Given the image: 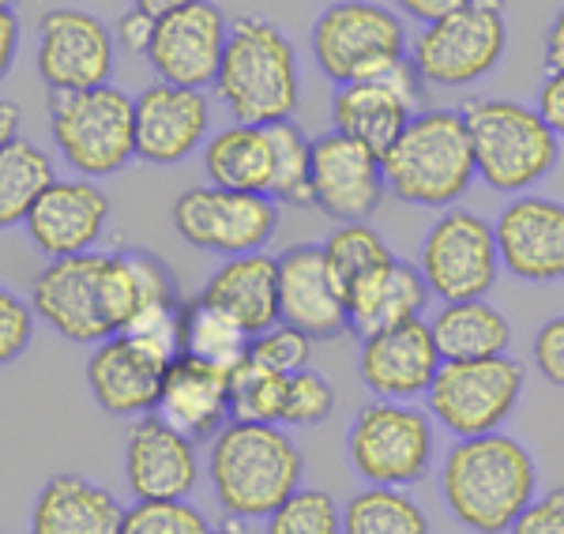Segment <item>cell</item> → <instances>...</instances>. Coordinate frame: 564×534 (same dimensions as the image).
Instances as JSON below:
<instances>
[{
    "mask_svg": "<svg viewBox=\"0 0 564 534\" xmlns=\"http://www.w3.org/2000/svg\"><path fill=\"white\" fill-rule=\"evenodd\" d=\"M185 4H193V0H132V8H140V12H148V15H166Z\"/></svg>",
    "mask_w": 564,
    "mask_h": 534,
    "instance_id": "f907efd6",
    "label": "cell"
},
{
    "mask_svg": "<svg viewBox=\"0 0 564 534\" xmlns=\"http://www.w3.org/2000/svg\"><path fill=\"white\" fill-rule=\"evenodd\" d=\"M430 302H433V294H430V286H425L417 264H406V260H399V257L391 260V264L377 268L372 275H366L361 283H354L347 294H343L350 331H358V335L425 316Z\"/></svg>",
    "mask_w": 564,
    "mask_h": 534,
    "instance_id": "83f0119b",
    "label": "cell"
},
{
    "mask_svg": "<svg viewBox=\"0 0 564 534\" xmlns=\"http://www.w3.org/2000/svg\"><path fill=\"white\" fill-rule=\"evenodd\" d=\"M275 148V174H271V200L279 207H313V135L297 121L268 124Z\"/></svg>",
    "mask_w": 564,
    "mask_h": 534,
    "instance_id": "836d02e7",
    "label": "cell"
},
{
    "mask_svg": "<svg viewBox=\"0 0 564 534\" xmlns=\"http://www.w3.org/2000/svg\"><path fill=\"white\" fill-rule=\"evenodd\" d=\"M207 305L223 309L230 320H238L249 335H260L279 324V260L263 252L230 257L215 268L199 290Z\"/></svg>",
    "mask_w": 564,
    "mask_h": 534,
    "instance_id": "4316f807",
    "label": "cell"
},
{
    "mask_svg": "<svg viewBox=\"0 0 564 534\" xmlns=\"http://www.w3.org/2000/svg\"><path fill=\"white\" fill-rule=\"evenodd\" d=\"M275 174V148H271L268 124L230 121L215 129L204 143V177L207 185L230 188V193H271Z\"/></svg>",
    "mask_w": 564,
    "mask_h": 534,
    "instance_id": "f1b7e54d",
    "label": "cell"
},
{
    "mask_svg": "<svg viewBox=\"0 0 564 534\" xmlns=\"http://www.w3.org/2000/svg\"><path fill=\"white\" fill-rule=\"evenodd\" d=\"M109 196L98 181L87 177H57L39 196L34 211L26 215L23 230L31 246L42 252L45 260H65L95 252L98 241L109 230Z\"/></svg>",
    "mask_w": 564,
    "mask_h": 534,
    "instance_id": "7402d4cb",
    "label": "cell"
},
{
    "mask_svg": "<svg viewBox=\"0 0 564 534\" xmlns=\"http://www.w3.org/2000/svg\"><path fill=\"white\" fill-rule=\"evenodd\" d=\"M475 148V170L500 196L534 193L561 162V140L534 106L520 98L478 95L459 106Z\"/></svg>",
    "mask_w": 564,
    "mask_h": 534,
    "instance_id": "5b68a950",
    "label": "cell"
},
{
    "mask_svg": "<svg viewBox=\"0 0 564 534\" xmlns=\"http://www.w3.org/2000/svg\"><path fill=\"white\" fill-rule=\"evenodd\" d=\"M508 534H564V486L534 497Z\"/></svg>",
    "mask_w": 564,
    "mask_h": 534,
    "instance_id": "b9f144b4",
    "label": "cell"
},
{
    "mask_svg": "<svg viewBox=\"0 0 564 534\" xmlns=\"http://www.w3.org/2000/svg\"><path fill=\"white\" fill-rule=\"evenodd\" d=\"M324 260L332 268V279L339 286V294H347L354 283H361L377 268H384L395 260V252L384 241V233L369 222H339L332 233L321 241Z\"/></svg>",
    "mask_w": 564,
    "mask_h": 534,
    "instance_id": "e575fe53",
    "label": "cell"
},
{
    "mask_svg": "<svg viewBox=\"0 0 564 534\" xmlns=\"http://www.w3.org/2000/svg\"><path fill=\"white\" fill-rule=\"evenodd\" d=\"M154 20H159V15H148V12H140V8H129V12H124L121 20H117V26H113V39H117V45H121V53L148 57Z\"/></svg>",
    "mask_w": 564,
    "mask_h": 534,
    "instance_id": "ee69618b",
    "label": "cell"
},
{
    "mask_svg": "<svg viewBox=\"0 0 564 534\" xmlns=\"http://www.w3.org/2000/svg\"><path fill=\"white\" fill-rule=\"evenodd\" d=\"M215 102L245 124L294 121L302 106V57L290 34L263 15L230 20L223 65L215 76Z\"/></svg>",
    "mask_w": 564,
    "mask_h": 534,
    "instance_id": "3957f363",
    "label": "cell"
},
{
    "mask_svg": "<svg viewBox=\"0 0 564 534\" xmlns=\"http://www.w3.org/2000/svg\"><path fill=\"white\" fill-rule=\"evenodd\" d=\"M279 324L327 342L350 331L347 305L316 241H302L279 252Z\"/></svg>",
    "mask_w": 564,
    "mask_h": 534,
    "instance_id": "cb8c5ba5",
    "label": "cell"
},
{
    "mask_svg": "<svg viewBox=\"0 0 564 534\" xmlns=\"http://www.w3.org/2000/svg\"><path fill=\"white\" fill-rule=\"evenodd\" d=\"M335 384L313 366L286 377V400H282V429H313L332 418Z\"/></svg>",
    "mask_w": 564,
    "mask_h": 534,
    "instance_id": "f35d334b",
    "label": "cell"
},
{
    "mask_svg": "<svg viewBox=\"0 0 564 534\" xmlns=\"http://www.w3.org/2000/svg\"><path fill=\"white\" fill-rule=\"evenodd\" d=\"M425 87L411 57L391 65L384 76L343 84L332 95V129L366 143L384 159V151L399 140L417 110H425Z\"/></svg>",
    "mask_w": 564,
    "mask_h": 534,
    "instance_id": "5bb4252c",
    "label": "cell"
},
{
    "mask_svg": "<svg viewBox=\"0 0 564 534\" xmlns=\"http://www.w3.org/2000/svg\"><path fill=\"white\" fill-rule=\"evenodd\" d=\"M534 369L553 388H564V313L550 316L539 331H534Z\"/></svg>",
    "mask_w": 564,
    "mask_h": 534,
    "instance_id": "7bdbcfd3",
    "label": "cell"
},
{
    "mask_svg": "<svg viewBox=\"0 0 564 534\" xmlns=\"http://www.w3.org/2000/svg\"><path fill=\"white\" fill-rule=\"evenodd\" d=\"M542 53H545V72L564 68V4H561V12L550 20V26H545Z\"/></svg>",
    "mask_w": 564,
    "mask_h": 534,
    "instance_id": "c3c4849f",
    "label": "cell"
},
{
    "mask_svg": "<svg viewBox=\"0 0 564 534\" xmlns=\"http://www.w3.org/2000/svg\"><path fill=\"white\" fill-rule=\"evenodd\" d=\"M417 271H422L430 294L441 297V305L486 297L505 271L494 222L467 207L441 211L417 249Z\"/></svg>",
    "mask_w": 564,
    "mask_h": 534,
    "instance_id": "8fae6325",
    "label": "cell"
},
{
    "mask_svg": "<svg viewBox=\"0 0 564 534\" xmlns=\"http://www.w3.org/2000/svg\"><path fill=\"white\" fill-rule=\"evenodd\" d=\"M441 366H444L441 350H436L425 316L361 335L358 377L372 392V400H395V403L425 400V392H430V384L441 373Z\"/></svg>",
    "mask_w": 564,
    "mask_h": 534,
    "instance_id": "ac0fdd59",
    "label": "cell"
},
{
    "mask_svg": "<svg viewBox=\"0 0 564 534\" xmlns=\"http://www.w3.org/2000/svg\"><path fill=\"white\" fill-rule=\"evenodd\" d=\"M121 45L113 26L90 8H50L34 23V68L50 95L106 87L117 76Z\"/></svg>",
    "mask_w": 564,
    "mask_h": 534,
    "instance_id": "4fadbf2b",
    "label": "cell"
},
{
    "mask_svg": "<svg viewBox=\"0 0 564 534\" xmlns=\"http://www.w3.org/2000/svg\"><path fill=\"white\" fill-rule=\"evenodd\" d=\"M500 268L523 283H564V204L523 193L494 222Z\"/></svg>",
    "mask_w": 564,
    "mask_h": 534,
    "instance_id": "603a6c76",
    "label": "cell"
},
{
    "mask_svg": "<svg viewBox=\"0 0 564 534\" xmlns=\"http://www.w3.org/2000/svg\"><path fill=\"white\" fill-rule=\"evenodd\" d=\"M230 20L215 0H193L185 8L159 15L148 45V65L162 84L207 90L223 65Z\"/></svg>",
    "mask_w": 564,
    "mask_h": 534,
    "instance_id": "9a60e30c",
    "label": "cell"
},
{
    "mask_svg": "<svg viewBox=\"0 0 564 534\" xmlns=\"http://www.w3.org/2000/svg\"><path fill=\"white\" fill-rule=\"evenodd\" d=\"M347 459L366 486L411 490L436 459L433 414L417 403H366L347 425Z\"/></svg>",
    "mask_w": 564,
    "mask_h": 534,
    "instance_id": "ba28073f",
    "label": "cell"
},
{
    "mask_svg": "<svg viewBox=\"0 0 564 534\" xmlns=\"http://www.w3.org/2000/svg\"><path fill=\"white\" fill-rule=\"evenodd\" d=\"M154 414L166 418L185 437H193L196 445H204L234 422L230 373L199 358L177 355L166 366V377H162Z\"/></svg>",
    "mask_w": 564,
    "mask_h": 534,
    "instance_id": "d4e9b609",
    "label": "cell"
},
{
    "mask_svg": "<svg viewBox=\"0 0 564 534\" xmlns=\"http://www.w3.org/2000/svg\"><path fill=\"white\" fill-rule=\"evenodd\" d=\"M212 534H249V531L241 527V520H226V523H218Z\"/></svg>",
    "mask_w": 564,
    "mask_h": 534,
    "instance_id": "816d5d0a",
    "label": "cell"
},
{
    "mask_svg": "<svg viewBox=\"0 0 564 534\" xmlns=\"http://www.w3.org/2000/svg\"><path fill=\"white\" fill-rule=\"evenodd\" d=\"M313 347L316 339H308L305 331L290 328V324H275V328L252 335L249 342V355L252 361H260L263 369H271V373H302V369L313 366Z\"/></svg>",
    "mask_w": 564,
    "mask_h": 534,
    "instance_id": "ab89813d",
    "label": "cell"
},
{
    "mask_svg": "<svg viewBox=\"0 0 564 534\" xmlns=\"http://www.w3.org/2000/svg\"><path fill=\"white\" fill-rule=\"evenodd\" d=\"M53 181H57V166L50 151L23 135L8 143L0 151V233L23 226Z\"/></svg>",
    "mask_w": 564,
    "mask_h": 534,
    "instance_id": "4dcf8cb0",
    "label": "cell"
},
{
    "mask_svg": "<svg viewBox=\"0 0 564 534\" xmlns=\"http://www.w3.org/2000/svg\"><path fill=\"white\" fill-rule=\"evenodd\" d=\"M527 388L523 361L500 355L481 361H444L425 392V411L456 440L500 433Z\"/></svg>",
    "mask_w": 564,
    "mask_h": 534,
    "instance_id": "30bf717a",
    "label": "cell"
},
{
    "mask_svg": "<svg viewBox=\"0 0 564 534\" xmlns=\"http://www.w3.org/2000/svg\"><path fill=\"white\" fill-rule=\"evenodd\" d=\"M441 361H481L500 358L512 347V320L486 297L475 302H444L430 320Z\"/></svg>",
    "mask_w": 564,
    "mask_h": 534,
    "instance_id": "f546056e",
    "label": "cell"
},
{
    "mask_svg": "<svg viewBox=\"0 0 564 534\" xmlns=\"http://www.w3.org/2000/svg\"><path fill=\"white\" fill-rule=\"evenodd\" d=\"M343 534H433V523L411 490L366 486L343 504Z\"/></svg>",
    "mask_w": 564,
    "mask_h": 534,
    "instance_id": "d6a6232c",
    "label": "cell"
},
{
    "mask_svg": "<svg viewBox=\"0 0 564 534\" xmlns=\"http://www.w3.org/2000/svg\"><path fill=\"white\" fill-rule=\"evenodd\" d=\"M263 534H343V504L327 490L302 486L263 520Z\"/></svg>",
    "mask_w": 564,
    "mask_h": 534,
    "instance_id": "8d00e7d4",
    "label": "cell"
},
{
    "mask_svg": "<svg viewBox=\"0 0 564 534\" xmlns=\"http://www.w3.org/2000/svg\"><path fill=\"white\" fill-rule=\"evenodd\" d=\"M124 504L87 475H53L31 504V534H121Z\"/></svg>",
    "mask_w": 564,
    "mask_h": 534,
    "instance_id": "484cf974",
    "label": "cell"
},
{
    "mask_svg": "<svg viewBox=\"0 0 564 534\" xmlns=\"http://www.w3.org/2000/svg\"><path fill=\"white\" fill-rule=\"evenodd\" d=\"M170 361L174 358H166L162 350L148 347V342L129 331L109 335V339L90 347V358L84 366L90 400L109 418L135 422L143 414H154Z\"/></svg>",
    "mask_w": 564,
    "mask_h": 534,
    "instance_id": "d6986e66",
    "label": "cell"
},
{
    "mask_svg": "<svg viewBox=\"0 0 564 534\" xmlns=\"http://www.w3.org/2000/svg\"><path fill=\"white\" fill-rule=\"evenodd\" d=\"M212 520L193 501H132L121 534H212Z\"/></svg>",
    "mask_w": 564,
    "mask_h": 534,
    "instance_id": "74e56055",
    "label": "cell"
},
{
    "mask_svg": "<svg viewBox=\"0 0 564 534\" xmlns=\"http://www.w3.org/2000/svg\"><path fill=\"white\" fill-rule=\"evenodd\" d=\"M177 238L212 257L263 252L279 233V204L257 193H230L218 185L185 188L170 207Z\"/></svg>",
    "mask_w": 564,
    "mask_h": 534,
    "instance_id": "7c38bea8",
    "label": "cell"
},
{
    "mask_svg": "<svg viewBox=\"0 0 564 534\" xmlns=\"http://www.w3.org/2000/svg\"><path fill=\"white\" fill-rule=\"evenodd\" d=\"M249 342L252 335L238 320H230L223 309L207 305L204 297L185 302V316H181V355L234 373L245 361V355H249Z\"/></svg>",
    "mask_w": 564,
    "mask_h": 534,
    "instance_id": "1f68e13d",
    "label": "cell"
},
{
    "mask_svg": "<svg viewBox=\"0 0 564 534\" xmlns=\"http://www.w3.org/2000/svg\"><path fill=\"white\" fill-rule=\"evenodd\" d=\"M45 117L53 148L76 177H117L135 159V98L124 87L50 95Z\"/></svg>",
    "mask_w": 564,
    "mask_h": 534,
    "instance_id": "8992f818",
    "label": "cell"
},
{
    "mask_svg": "<svg viewBox=\"0 0 564 534\" xmlns=\"http://www.w3.org/2000/svg\"><path fill=\"white\" fill-rule=\"evenodd\" d=\"M20 42H23V26L15 8H0V84L15 68V61H20Z\"/></svg>",
    "mask_w": 564,
    "mask_h": 534,
    "instance_id": "bcb514c9",
    "label": "cell"
},
{
    "mask_svg": "<svg viewBox=\"0 0 564 534\" xmlns=\"http://www.w3.org/2000/svg\"><path fill=\"white\" fill-rule=\"evenodd\" d=\"M441 501L459 527L475 534H508L520 512L539 497V464L512 433L467 437L441 464Z\"/></svg>",
    "mask_w": 564,
    "mask_h": 534,
    "instance_id": "6da1fadb",
    "label": "cell"
},
{
    "mask_svg": "<svg viewBox=\"0 0 564 534\" xmlns=\"http://www.w3.org/2000/svg\"><path fill=\"white\" fill-rule=\"evenodd\" d=\"M308 50L335 87L384 76L411 57V34L395 8L380 0H332L308 31Z\"/></svg>",
    "mask_w": 564,
    "mask_h": 534,
    "instance_id": "52a82bcc",
    "label": "cell"
},
{
    "mask_svg": "<svg viewBox=\"0 0 564 534\" xmlns=\"http://www.w3.org/2000/svg\"><path fill=\"white\" fill-rule=\"evenodd\" d=\"M34 331H39V316L31 309V297L0 283V369L15 366L31 350Z\"/></svg>",
    "mask_w": 564,
    "mask_h": 534,
    "instance_id": "60d3db41",
    "label": "cell"
},
{
    "mask_svg": "<svg viewBox=\"0 0 564 534\" xmlns=\"http://www.w3.org/2000/svg\"><path fill=\"white\" fill-rule=\"evenodd\" d=\"M380 166L395 200L425 207V211L456 207L478 181L463 110H444V106L417 110L399 140L384 151Z\"/></svg>",
    "mask_w": 564,
    "mask_h": 534,
    "instance_id": "277c9868",
    "label": "cell"
},
{
    "mask_svg": "<svg viewBox=\"0 0 564 534\" xmlns=\"http://www.w3.org/2000/svg\"><path fill=\"white\" fill-rule=\"evenodd\" d=\"M199 445L159 414H143L124 437V486L132 501H188L199 486Z\"/></svg>",
    "mask_w": 564,
    "mask_h": 534,
    "instance_id": "ffe728a7",
    "label": "cell"
},
{
    "mask_svg": "<svg viewBox=\"0 0 564 534\" xmlns=\"http://www.w3.org/2000/svg\"><path fill=\"white\" fill-rule=\"evenodd\" d=\"M534 110L542 113V121L557 132V140L564 143V68L545 72L542 87H539V102Z\"/></svg>",
    "mask_w": 564,
    "mask_h": 534,
    "instance_id": "f6af8a7d",
    "label": "cell"
},
{
    "mask_svg": "<svg viewBox=\"0 0 564 534\" xmlns=\"http://www.w3.org/2000/svg\"><path fill=\"white\" fill-rule=\"evenodd\" d=\"M215 106L207 90L151 84L135 95V159L151 166H177L204 151L212 135Z\"/></svg>",
    "mask_w": 564,
    "mask_h": 534,
    "instance_id": "44dd1931",
    "label": "cell"
},
{
    "mask_svg": "<svg viewBox=\"0 0 564 534\" xmlns=\"http://www.w3.org/2000/svg\"><path fill=\"white\" fill-rule=\"evenodd\" d=\"M508 57V8L463 4L411 39V65L430 90H463L489 79Z\"/></svg>",
    "mask_w": 564,
    "mask_h": 534,
    "instance_id": "9c48e42d",
    "label": "cell"
},
{
    "mask_svg": "<svg viewBox=\"0 0 564 534\" xmlns=\"http://www.w3.org/2000/svg\"><path fill=\"white\" fill-rule=\"evenodd\" d=\"M20 121H23L20 106H15L12 98H0V151L12 140H20Z\"/></svg>",
    "mask_w": 564,
    "mask_h": 534,
    "instance_id": "681fc988",
    "label": "cell"
},
{
    "mask_svg": "<svg viewBox=\"0 0 564 534\" xmlns=\"http://www.w3.org/2000/svg\"><path fill=\"white\" fill-rule=\"evenodd\" d=\"M302 478L305 456L282 425L230 422L207 440V486L226 520H268Z\"/></svg>",
    "mask_w": 564,
    "mask_h": 534,
    "instance_id": "7a4b0ae2",
    "label": "cell"
},
{
    "mask_svg": "<svg viewBox=\"0 0 564 534\" xmlns=\"http://www.w3.org/2000/svg\"><path fill=\"white\" fill-rule=\"evenodd\" d=\"M282 400H286V377L263 369L260 361L245 358L230 373L234 422L282 425Z\"/></svg>",
    "mask_w": 564,
    "mask_h": 534,
    "instance_id": "d590c367",
    "label": "cell"
},
{
    "mask_svg": "<svg viewBox=\"0 0 564 534\" xmlns=\"http://www.w3.org/2000/svg\"><path fill=\"white\" fill-rule=\"evenodd\" d=\"M463 4H470V0H395L399 15H403V20L422 23V26H430L436 20H444V15L459 12Z\"/></svg>",
    "mask_w": 564,
    "mask_h": 534,
    "instance_id": "7dc6e473",
    "label": "cell"
},
{
    "mask_svg": "<svg viewBox=\"0 0 564 534\" xmlns=\"http://www.w3.org/2000/svg\"><path fill=\"white\" fill-rule=\"evenodd\" d=\"M26 297L39 324L57 331L61 339L95 347L113 335L102 309V252L98 249L84 257L45 260Z\"/></svg>",
    "mask_w": 564,
    "mask_h": 534,
    "instance_id": "2e32d148",
    "label": "cell"
},
{
    "mask_svg": "<svg viewBox=\"0 0 564 534\" xmlns=\"http://www.w3.org/2000/svg\"><path fill=\"white\" fill-rule=\"evenodd\" d=\"M384 166L380 155L350 135L327 129L313 135V207L335 226L369 222L384 204Z\"/></svg>",
    "mask_w": 564,
    "mask_h": 534,
    "instance_id": "e0dca14e",
    "label": "cell"
},
{
    "mask_svg": "<svg viewBox=\"0 0 564 534\" xmlns=\"http://www.w3.org/2000/svg\"><path fill=\"white\" fill-rule=\"evenodd\" d=\"M20 4V0H0V8H15Z\"/></svg>",
    "mask_w": 564,
    "mask_h": 534,
    "instance_id": "f5cc1de1",
    "label": "cell"
}]
</instances>
